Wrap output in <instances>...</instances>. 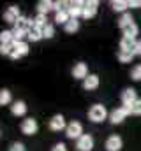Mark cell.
I'll return each mask as SVG.
<instances>
[{
    "instance_id": "cell-1",
    "label": "cell",
    "mask_w": 141,
    "mask_h": 151,
    "mask_svg": "<svg viewBox=\"0 0 141 151\" xmlns=\"http://www.w3.org/2000/svg\"><path fill=\"white\" fill-rule=\"evenodd\" d=\"M88 118H90L94 123H101V121H104L106 118H108V111H106L104 106L95 104V106L90 107V111H88Z\"/></svg>"
},
{
    "instance_id": "cell-2",
    "label": "cell",
    "mask_w": 141,
    "mask_h": 151,
    "mask_svg": "<svg viewBox=\"0 0 141 151\" xmlns=\"http://www.w3.org/2000/svg\"><path fill=\"white\" fill-rule=\"evenodd\" d=\"M129 114H131V107H127V106L116 107V109H113V111L109 113V121H111L113 125H118V123H122Z\"/></svg>"
},
{
    "instance_id": "cell-3",
    "label": "cell",
    "mask_w": 141,
    "mask_h": 151,
    "mask_svg": "<svg viewBox=\"0 0 141 151\" xmlns=\"http://www.w3.org/2000/svg\"><path fill=\"white\" fill-rule=\"evenodd\" d=\"M65 135L69 137V139H79L81 135H83V127H81V123L79 121H70L69 125H67V128H65Z\"/></svg>"
},
{
    "instance_id": "cell-4",
    "label": "cell",
    "mask_w": 141,
    "mask_h": 151,
    "mask_svg": "<svg viewBox=\"0 0 141 151\" xmlns=\"http://www.w3.org/2000/svg\"><path fill=\"white\" fill-rule=\"evenodd\" d=\"M76 148H78V151H92V148H94V137L88 135V134H83L76 141Z\"/></svg>"
},
{
    "instance_id": "cell-5",
    "label": "cell",
    "mask_w": 141,
    "mask_h": 151,
    "mask_svg": "<svg viewBox=\"0 0 141 151\" xmlns=\"http://www.w3.org/2000/svg\"><path fill=\"white\" fill-rule=\"evenodd\" d=\"M20 18H21V14H20V7H16V5L7 7V11L4 12V19H5V23L16 25V21H18Z\"/></svg>"
},
{
    "instance_id": "cell-6",
    "label": "cell",
    "mask_w": 141,
    "mask_h": 151,
    "mask_svg": "<svg viewBox=\"0 0 141 151\" xmlns=\"http://www.w3.org/2000/svg\"><path fill=\"white\" fill-rule=\"evenodd\" d=\"M28 44L27 42H14V46H12V53H11V58L12 60H16V58H21V56H25V55H28Z\"/></svg>"
},
{
    "instance_id": "cell-7",
    "label": "cell",
    "mask_w": 141,
    "mask_h": 151,
    "mask_svg": "<svg viewBox=\"0 0 141 151\" xmlns=\"http://www.w3.org/2000/svg\"><path fill=\"white\" fill-rule=\"evenodd\" d=\"M49 128L53 132H60V130H65L67 128V123H65V118L62 114H55L51 119H49Z\"/></svg>"
},
{
    "instance_id": "cell-8",
    "label": "cell",
    "mask_w": 141,
    "mask_h": 151,
    "mask_svg": "<svg viewBox=\"0 0 141 151\" xmlns=\"http://www.w3.org/2000/svg\"><path fill=\"white\" fill-rule=\"evenodd\" d=\"M21 132L25 134V135H34L35 132H37V121H35L34 118H27V119H23L21 121Z\"/></svg>"
},
{
    "instance_id": "cell-9",
    "label": "cell",
    "mask_w": 141,
    "mask_h": 151,
    "mask_svg": "<svg viewBox=\"0 0 141 151\" xmlns=\"http://www.w3.org/2000/svg\"><path fill=\"white\" fill-rule=\"evenodd\" d=\"M83 5L85 2H69V7H67V12H69L70 19H78V16H83Z\"/></svg>"
},
{
    "instance_id": "cell-10",
    "label": "cell",
    "mask_w": 141,
    "mask_h": 151,
    "mask_svg": "<svg viewBox=\"0 0 141 151\" xmlns=\"http://www.w3.org/2000/svg\"><path fill=\"white\" fill-rule=\"evenodd\" d=\"M122 137L120 135H109L106 139V151H120L122 150Z\"/></svg>"
},
{
    "instance_id": "cell-11",
    "label": "cell",
    "mask_w": 141,
    "mask_h": 151,
    "mask_svg": "<svg viewBox=\"0 0 141 151\" xmlns=\"http://www.w3.org/2000/svg\"><path fill=\"white\" fill-rule=\"evenodd\" d=\"M88 67H86V63H83V62H79V63H76L74 67H72V77L74 79H86L88 77Z\"/></svg>"
},
{
    "instance_id": "cell-12",
    "label": "cell",
    "mask_w": 141,
    "mask_h": 151,
    "mask_svg": "<svg viewBox=\"0 0 141 151\" xmlns=\"http://www.w3.org/2000/svg\"><path fill=\"white\" fill-rule=\"evenodd\" d=\"M97 5H99V2L97 0H90V2H85V5H83V18H94L95 14H97Z\"/></svg>"
},
{
    "instance_id": "cell-13",
    "label": "cell",
    "mask_w": 141,
    "mask_h": 151,
    "mask_svg": "<svg viewBox=\"0 0 141 151\" xmlns=\"http://www.w3.org/2000/svg\"><path fill=\"white\" fill-rule=\"evenodd\" d=\"M136 100H138V97H136V90L127 88V90H124V91H122V104H124V106L131 107Z\"/></svg>"
},
{
    "instance_id": "cell-14",
    "label": "cell",
    "mask_w": 141,
    "mask_h": 151,
    "mask_svg": "<svg viewBox=\"0 0 141 151\" xmlns=\"http://www.w3.org/2000/svg\"><path fill=\"white\" fill-rule=\"evenodd\" d=\"M32 27H34V19H30V18H27V16H21V18L16 21V25H14V28L21 30V32H28Z\"/></svg>"
},
{
    "instance_id": "cell-15",
    "label": "cell",
    "mask_w": 141,
    "mask_h": 151,
    "mask_svg": "<svg viewBox=\"0 0 141 151\" xmlns=\"http://www.w3.org/2000/svg\"><path fill=\"white\" fill-rule=\"evenodd\" d=\"M83 88L92 91V90H97L99 88V76L97 74H90L85 81H83Z\"/></svg>"
},
{
    "instance_id": "cell-16",
    "label": "cell",
    "mask_w": 141,
    "mask_h": 151,
    "mask_svg": "<svg viewBox=\"0 0 141 151\" xmlns=\"http://www.w3.org/2000/svg\"><path fill=\"white\" fill-rule=\"evenodd\" d=\"M136 39H131V37H122L120 40V51H132L134 53V47H136Z\"/></svg>"
},
{
    "instance_id": "cell-17",
    "label": "cell",
    "mask_w": 141,
    "mask_h": 151,
    "mask_svg": "<svg viewBox=\"0 0 141 151\" xmlns=\"http://www.w3.org/2000/svg\"><path fill=\"white\" fill-rule=\"evenodd\" d=\"M53 5H55V2H51V0H41V2H37V12L48 14L49 11H53Z\"/></svg>"
},
{
    "instance_id": "cell-18",
    "label": "cell",
    "mask_w": 141,
    "mask_h": 151,
    "mask_svg": "<svg viewBox=\"0 0 141 151\" xmlns=\"http://www.w3.org/2000/svg\"><path fill=\"white\" fill-rule=\"evenodd\" d=\"M11 113L14 114V116H23V114L27 113V104L23 100H16L11 106Z\"/></svg>"
},
{
    "instance_id": "cell-19",
    "label": "cell",
    "mask_w": 141,
    "mask_h": 151,
    "mask_svg": "<svg viewBox=\"0 0 141 151\" xmlns=\"http://www.w3.org/2000/svg\"><path fill=\"white\" fill-rule=\"evenodd\" d=\"M27 37H28V40H32V42H37V40L44 39V35H42V28H37V27L34 25V27L27 32Z\"/></svg>"
},
{
    "instance_id": "cell-20",
    "label": "cell",
    "mask_w": 141,
    "mask_h": 151,
    "mask_svg": "<svg viewBox=\"0 0 141 151\" xmlns=\"http://www.w3.org/2000/svg\"><path fill=\"white\" fill-rule=\"evenodd\" d=\"M122 32H124V37L136 39V35H138V32H140V28H138V25H136V23H131L129 27L122 28Z\"/></svg>"
},
{
    "instance_id": "cell-21",
    "label": "cell",
    "mask_w": 141,
    "mask_h": 151,
    "mask_svg": "<svg viewBox=\"0 0 141 151\" xmlns=\"http://www.w3.org/2000/svg\"><path fill=\"white\" fill-rule=\"evenodd\" d=\"M111 7H113V11H116V12H124V14H125V9L129 7V2H127V0H113V2H111Z\"/></svg>"
},
{
    "instance_id": "cell-22",
    "label": "cell",
    "mask_w": 141,
    "mask_h": 151,
    "mask_svg": "<svg viewBox=\"0 0 141 151\" xmlns=\"http://www.w3.org/2000/svg\"><path fill=\"white\" fill-rule=\"evenodd\" d=\"M64 30H65L67 34H76V32L79 30V21H78V19H69V21L64 25Z\"/></svg>"
},
{
    "instance_id": "cell-23",
    "label": "cell",
    "mask_w": 141,
    "mask_h": 151,
    "mask_svg": "<svg viewBox=\"0 0 141 151\" xmlns=\"http://www.w3.org/2000/svg\"><path fill=\"white\" fill-rule=\"evenodd\" d=\"M131 23H134V19H132V16H131L129 12L122 14L120 19H118V27H120V28H125V27H129Z\"/></svg>"
},
{
    "instance_id": "cell-24",
    "label": "cell",
    "mask_w": 141,
    "mask_h": 151,
    "mask_svg": "<svg viewBox=\"0 0 141 151\" xmlns=\"http://www.w3.org/2000/svg\"><path fill=\"white\" fill-rule=\"evenodd\" d=\"M134 56H136V55H134L132 51H118V60H120L122 63H129V62H132Z\"/></svg>"
},
{
    "instance_id": "cell-25",
    "label": "cell",
    "mask_w": 141,
    "mask_h": 151,
    "mask_svg": "<svg viewBox=\"0 0 141 151\" xmlns=\"http://www.w3.org/2000/svg\"><path fill=\"white\" fill-rule=\"evenodd\" d=\"M0 42L2 44H12L14 39H12V30H4L0 34Z\"/></svg>"
},
{
    "instance_id": "cell-26",
    "label": "cell",
    "mask_w": 141,
    "mask_h": 151,
    "mask_svg": "<svg viewBox=\"0 0 141 151\" xmlns=\"http://www.w3.org/2000/svg\"><path fill=\"white\" fill-rule=\"evenodd\" d=\"M69 19H70V16H69V12H67V11H60V12H57V16H55V21H57L58 25H60V23H62V25H65Z\"/></svg>"
},
{
    "instance_id": "cell-27",
    "label": "cell",
    "mask_w": 141,
    "mask_h": 151,
    "mask_svg": "<svg viewBox=\"0 0 141 151\" xmlns=\"http://www.w3.org/2000/svg\"><path fill=\"white\" fill-rule=\"evenodd\" d=\"M34 25L37 28H44L48 23H46V14H37L34 18Z\"/></svg>"
},
{
    "instance_id": "cell-28",
    "label": "cell",
    "mask_w": 141,
    "mask_h": 151,
    "mask_svg": "<svg viewBox=\"0 0 141 151\" xmlns=\"http://www.w3.org/2000/svg\"><path fill=\"white\" fill-rule=\"evenodd\" d=\"M11 102V91L9 90H2L0 91V106H7Z\"/></svg>"
},
{
    "instance_id": "cell-29",
    "label": "cell",
    "mask_w": 141,
    "mask_h": 151,
    "mask_svg": "<svg viewBox=\"0 0 141 151\" xmlns=\"http://www.w3.org/2000/svg\"><path fill=\"white\" fill-rule=\"evenodd\" d=\"M42 35H44V39H51L53 35H55V27L48 23V25L42 28Z\"/></svg>"
},
{
    "instance_id": "cell-30",
    "label": "cell",
    "mask_w": 141,
    "mask_h": 151,
    "mask_svg": "<svg viewBox=\"0 0 141 151\" xmlns=\"http://www.w3.org/2000/svg\"><path fill=\"white\" fill-rule=\"evenodd\" d=\"M131 114H134V116H141V99H138V100L131 106Z\"/></svg>"
},
{
    "instance_id": "cell-31",
    "label": "cell",
    "mask_w": 141,
    "mask_h": 151,
    "mask_svg": "<svg viewBox=\"0 0 141 151\" xmlns=\"http://www.w3.org/2000/svg\"><path fill=\"white\" fill-rule=\"evenodd\" d=\"M27 35V32H21V30H18V28H12V39H14V42H21V39Z\"/></svg>"
},
{
    "instance_id": "cell-32",
    "label": "cell",
    "mask_w": 141,
    "mask_h": 151,
    "mask_svg": "<svg viewBox=\"0 0 141 151\" xmlns=\"http://www.w3.org/2000/svg\"><path fill=\"white\" fill-rule=\"evenodd\" d=\"M131 77H132L134 81H140L141 79V65H136V67L131 70Z\"/></svg>"
},
{
    "instance_id": "cell-33",
    "label": "cell",
    "mask_w": 141,
    "mask_h": 151,
    "mask_svg": "<svg viewBox=\"0 0 141 151\" xmlns=\"http://www.w3.org/2000/svg\"><path fill=\"white\" fill-rule=\"evenodd\" d=\"M65 5H69V2H55L53 11H57V12H60V11H67V7H65Z\"/></svg>"
},
{
    "instance_id": "cell-34",
    "label": "cell",
    "mask_w": 141,
    "mask_h": 151,
    "mask_svg": "<svg viewBox=\"0 0 141 151\" xmlns=\"http://www.w3.org/2000/svg\"><path fill=\"white\" fill-rule=\"evenodd\" d=\"M9 151H27V150H25V146H23L21 142H14V144L9 148Z\"/></svg>"
},
{
    "instance_id": "cell-35",
    "label": "cell",
    "mask_w": 141,
    "mask_h": 151,
    "mask_svg": "<svg viewBox=\"0 0 141 151\" xmlns=\"http://www.w3.org/2000/svg\"><path fill=\"white\" fill-rule=\"evenodd\" d=\"M51 151H67V148H65V144H62V142H60V144H55Z\"/></svg>"
},
{
    "instance_id": "cell-36",
    "label": "cell",
    "mask_w": 141,
    "mask_h": 151,
    "mask_svg": "<svg viewBox=\"0 0 141 151\" xmlns=\"http://www.w3.org/2000/svg\"><path fill=\"white\" fill-rule=\"evenodd\" d=\"M134 55L141 56V39H138V42H136V47H134Z\"/></svg>"
},
{
    "instance_id": "cell-37",
    "label": "cell",
    "mask_w": 141,
    "mask_h": 151,
    "mask_svg": "<svg viewBox=\"0 0 141 151\" xmlns=\"http://www.w3.org/2000/svg\"><path fill=\"white\" fill-rule=\"evenodd\" d=\"M129 7H141V0H131Z\"/></svg>"
}]
</instances>
